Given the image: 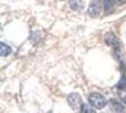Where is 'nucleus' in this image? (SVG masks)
Here are the masks:
<instances>
[{
  "mask_svg": "<svg viewBox=\"0 0 126 113\" xmlns=\"http://www.w3.org/2000/svg\"><path fill=\"white\" fill-rule=\"evenodd\" d=\"M88 102L92 107L97 109H102L103 107H105L107 104L106 98L99 92H92L89 94Z\"/></svg>",
  "mask_w": 126,
  "mask_h": 113,
  "instance_id": "f257e3e1",
  "label": "nucleus"
},
{
  "mask_svg": "<svg viewBox=\"0 0 126 113\" xmlns=\"http://www.w3.org/2000/svg\"><path fill=\"white\" fill-rule=\"evenodd\" d=\"M67 103L70 106V107L77 112H81L82 105L84 104L82 102V99L81 95L78 92H71L67 96Z\"/></svg>",
  "mask_w": 126,
  "mask_h": 113,
  "instance_id": "f03ea898",
  "label": "nucleus"
},
{
  "mask_svg": "<svg viewBox=\"0 0 126 113\" xmlns=\"http://www.w3.org/2000/svg\"><path fill=\"white\" fill-rule=\"evenodd\" d=\"M103 7V1L102 0H91L89 4L87 13L90 17L96 18L101 15V11Z\"/></svg>",
  "mask_w": 126,
  "mask_h": 113,
  "instance_id": "7ed1b4c3",
  "label": "nucleus"
},
{
  "mask_svg": "<svg viewBox=\"0 0 126 113\" xmlns=\"http://www.w3.org/2000/svg\"><path fill=\"white\" fill-rule=\"evenodd\" d=\"M104 43L116 51H120V48H121L120 40L114 34L113 32H107L104 35Z\"/></svg>",
  "mask_w": 126,
  "mask_h": 113,
  "instance_id": "20e7f679",
  "label": "nucleus"
},
{
  "mask_svg": "<svg viewBox=\"0 0 126 113\" xmlns=\"http://www.w3.org/2000/svg\"><path fill=\"white\" fill-rule=\"evenodd\" d=\"M118 93L120 95V100L122 101L124 104L126 105V76L122 75L121 78L120 79L119 83L116 86Z\"/></svg>",
  "mask_w": 126,
  "mask_h": 113,
  "instance_id": "39448f33",
  "label": "nucleus"
},
{
  "mask_svg": "<svg viewBox=\"0 0 126 113\" xmlns=\"http://www.w3.org/2000/svg\"><path fill=\"white\" fill-rule=\"evenodd\" d=\"M69 8L74 11H82L85 6L84 0H68Z\"/></svg>",
  "mask_w": 126,
  "mask_h": 113,
  "instance_id": "423d86ee",
  "label": "nucleus"
},
{
  "mask_svg": "<svg viewBox=\"0 0 126 113\" xmlns=\"http://www.w3.org/2000/svg\"><path fill=\"white\" fill-rule=\"evenodd\" d=\"M110 104H111V107L115 113H125V108L123 107L120 102L112 99L110 101Z\"/></svg>",
  "mask_w": 126,
  "mask_h": 113,
  "instance_id": "0eeeda50",
  "label": "nucleus"
},
{
  "mask_svg": "<svg viewBox=\"0 0 126 113\" xmlns=\"http://www.w3.org/2000/svg\"><path fill=\"white\" fill-rule=\"evenodd\" d=\"M12 47L8 44H4L3 42L0 43V55L1 56H7L12 54Z\"/></svg>",
  "mask_w": 126,
  "mask_h": 113,
  "instance_id": "6e6552de",
  "label": "nucleus"
},
{
  "mask_svg": "<svg viewBox=\"0 0 126 113\" xmlns=\"http://www.w3.org/2000/svg\"><path fill=\"white\" fill-rule=\"evenodd\" d=\"M115 0H103V6L105 11H111L114 9Z\"/></svg>",
  "mask_w": 126,
  "mask_h": 113,
  "instance_id": "1a4fd4ad",
  "label": "nucleus"
},
{
  "mask_svg": "<svg viewBox=\"0 0 126 113\" xmlns=\"http://www.w3.org/2000/svg\"><path fill=\"white\" fill-rule=\"evenodd\" d=\"M80 113H97L96 110H95L93 107L91 105H88V104H83L82 107V109H81V112Z\"/></svg>",
  "mask_w": 126,
  "mask_h": 113,
  "instance_id": "9d476101",
  "label": "nucleus"
},
{
  "mask_svg": "<svg viewBox=\"0 0 126 113\" xmlns=\"http://www.w3.org/2000/svg\"><path fill=\"white\" fill-rule=\"evenodd\" d=\"M116 1H117V3H118L119 5H123L126 2V0H116Z\"/></svg>",
  "mask_w": 126,
  "mask_h": 113,
  "instance_id": "9b49d317",
  "label": "nucleus"
},
{
  "mask_svg": "<svg viewBox=\"0 0 126 113\" xmlns=\"http://www.w3.org/2000/svg\"><path fill=\"white\" fill-rule=\"evenodd\" d=\"M61 1H63V0H61Z\"/></svg>",
  "mask_w": 126,
  "mask_h": 113,
  "instance_id": "f8f14e48",
  "label": "nucleus"
}]
</instances>
